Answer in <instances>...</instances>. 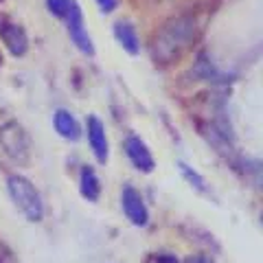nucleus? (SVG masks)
I'll list each match as a JSON object with an SVG mask.
<instances>
[{
	"label": "nucleus",
	"instance_id": "nucleus-18",
	"mask_svg": "<svg viewBox=\"0 0 263 263\" xmlns=\"http://www.w3.org/2000/svg\"><path fill=\"white\" fill-rule=\"evenodd\" d=\"M0 66H3V55H0Z\"/></svg>",
	"mask_w": 263,
	"mask_h": 263
},
{
	"label": "nucleus",
	"instance_id": "nucleus-3",
	"mask_svg": "<svg viewBox=\"0 0 263 263\" xmlns=\"http://www.w3.org/2000/svg\"><path fill=\"white\" fill-rule=\"evenodd\" d=\"M0 147L13 160L27 162L31 158V138L18 121H9L0 127Z\"/></svg>",
	"mask_w": 263,
	"mask_h": 263
},
{
	"label": "nucleus",
	"instance_id": "nucleus-8",
	"mask_svg": "<svg viewBox=\"0 0 263 263\" xmlns=\"http://www.w3.org/2000/svg\"><path fill=\"white\" fill-rule=\"evenodd\" d=\"M86 134H88L90 149H92L97 162L105 164L108 162V156H110V143H108V134H105L103 121L99 119L97 114H90L86 119Z\"/></svg>",
	"mask_w": 263,
	"mask_h": 263
},
{
	"label": "nucleus",
	"instance_id": "nucleus-14",
	"mask_svg": "<svg viewBox=\"0 0 263 263\" xmlns=\"http://www.w3.org/2000/svg\"><path fill=\"white\" fill-rule=\"evenodd\" d=\"M72 3L75 0H46V7H48V11H51L55 18H64L66 13H68V9L72 7Z\"/></svg>",
	"mask_w": 263,
	"mask_h": 263
},
{
	"label": "nucleus",
	"instance_id": "nucleus-13",
	"mask_svg": "<svg viewBox=\"0 0 263 263\" xmlns=\"http://www.w3.org/2000/svg\"><path fill=\"white\" fill-rule=\"evenodd\" d=\"M195 72L200 75V79L217 81V84H219V81H224V79H226L224 72H219V70L215 68V66L211 64V60H209V57L204 55V53L200 55V60H197V64H195Z\"/></svg>",
	"mask_w": 263,
	"mask_h": 263
},
{
	"label": "nucleus",
	"instance_id": "nucleus-11",
	"mask_svg": "<svg viewBox=\"0 0 263 263\" xmlns=\"http://www.w3.org/2000/svg\"><path fill=\"white\" fill-rule=\"evenodd\" d=\"M79 193L88 202H97L101 197V180L95 174V169L88 167V164L81 167V174H79Z\"/></svg>",
	"mask_w": 263,
	"mask_h": 263
},
{
	"label": "nucleus",
	"instance_id": "nucleus-2",
	"mask_svg": "<svg viewBox=\"0 0 263 263\" xmlns=\"http://www.w3.org/2000/svg\"><path fill=\"white\" fill-rule=\"evenodd\" d=\"M7 191L18 209L29 221H42L44 219V200L35 184L29 178L13 174L7 178Z\"/></svg>",
	"mask_w": 263,
	"mask_h": 263
},
{
	"label": "nucleus",
	"instance_id": "nucleus-10",
	"mask_svg": "<svg viewBox=\"0 0 263 263\" xmlns=\"http://www.w3.org/2000/svg\"><path fill=\"white\" fill-rule=\"evenodd\" d=\"M53 127L55 132L60 134L64 141H70V143H77L81 138V125L79 121L75 119V114L66 108H57L53 114Z\"/></svg>",
	"mask_w": 263,
	"mask_h": 263
},
{
	"label": "nucleus",
	"instance_id": "nucleus-7",
	"mask_svg": "<svg viewBox=\"0 0 263 263\" xmlns=\"http://www.w3.org/2000/svg\"><path fill=\"white\" fill-rule=\"evenodd\" d=\"M121 209H123V213H125V217L138 228L147 226V221H149V211H147V206H145L143 195L138 193V189H134L132 184L123 186V191H121Z\"/></svg>",
	"mask_w": 263,
	"mask_h": 263
},
{
	"label": "nucleus",
	"instance_id": "nucleus-15",
	"mask_svg": "<svg viewBox=\"0 0 263 263\" xmlns=\"http://www.w3.org/2000/svg\"><path fill=\"white\" fill-rule=\"evenodd\" d=\"M95 3H97L99 11H101L103 15H110V13L121 5V0H95Z\"/></svg>",
	"mask_w": 263,
	"mask_h": 263
},
{
	"label": "nucleus",
	"instance_id": "nucleus-6",
	"mask_svg": "<svg viewBox=\"0 0 263 263\" xmlns=\"http://www.w3.org/2000/svg\"><path fill=\"white\" fill-rule=\"evenodd\" d=\"M123 149H125L127 160L132 162V167H134L136 171H141V174H152V171L156 169L154 154L138 134H127L125 143H123Z\"/></svg>",
	"mask_w": 263,
	"mask_h": 263
},
{
	"label": "nucleus",
	"instance_id": "nucleus-17",
	"mask_svg": "<svg viewBox=\"0 0 263 263\" xmlns=\"http://www.w3.org/2000/svg\"><path fill=\"white\" fill-rule=\"evenodd\" d=\"M186 263H206V259H204L202 254H197V257H191V259H186Z\"/></svg>",
	"mask_w": 263,
	"mask_h": 263
},
{
	"label": "nucleus",
	"instance_id": "nucleus-4",
	"mask_svg": "<svg viewBox=\"0 0 263 263\" xmlns=\"http://www.w3.org/2000/svg\"><path fill=\"white\" fill-rule=\"evenodd\" d=\"M64 24H66V31H68V37L70 42L77 46L79 53H84L86 57H92L95 55V44H92V37H90V33L86 29V18H84V9H81V5L72 3V7L68 9V13L64 15Z\"/></svg>",
	"mask_w": 263,
	"mask_h": 263
},
{
	"label": "nucleus",
	"instance_id": "nucleus-1",
	"mask_svg": "<svg viewBox=\"0 0 263 263\" xmlns=\"http://www.w3.org/2000/svg\"><path fill=\"white\" fill-rule=\"evenodd\" d=\"M195 35H197V20L191 13L176 15V18L162 22L158 31L154 33L149 44V53L154 62L158 66H171L180 62V57L195 42Z\"/></svg>",
	"mask_w": 263,
	"mask_h": 263
},
{
	"label": "nucleus",
	"instance_id": "nucleus-12",
	"mask_svg": "<svg viewBox=\"0 0 263 263\" xmlns=\"http://www.w3.org/2000/svg\"><path fill=\"white\" fill-rule=\"evenodd\" d=\"M178 171H180V176H182L186 180V184H191L195 191H200V193H209V182H206V178L200 176L197 171L191 167V164H186V162H178Z\"/></svg>",
	"mask_w": 263,
	"mask_h": 263
},
{
	"label": "nucleus",
	"instance_id": "nucleus-9",
	"mask_svg": "<svg viewBox=\"0 0 263 263\" xmlns=\"http://www.w3.org/2000/svg\"><path fill=\"white\" fill-rule=\"evenodd\" d=\"M112 35L127 55H132V57L141 55V37H138L136 27L129 20H117L114 22L112 24Z\"/></svg>",
	"mask_w": 263,
	"mask_h": 263
},
{
	"label": "nucleus",
	"instance_id": "nucleus-16",
	"mask_svg": "<svg viewBox=\"0 0 263 263\" xmlns=\"http://www.w3.org/2000/svg\"><path fill=\"white\" fill-rule=\"evenodd\" d=\"M154 263H180V259L174 257V254H158V257L154 259Z\"/></svg>",
	"mask_w": 263,
	"mask_h": 263
},
{
	"label": "nucleus",
	"instance_id": "nucleus-5",
	"mask_svg": "<svg viewBox=\"0 0 263 263\" xmlns=\"http://www.w3.org/2000/svg\"><path fill=\"white\" fill-rule=\"evenodd\" d=\"M0 40L13 57H22L29 51V35L20 22H15L11 15L0 13Z\"/></svg>",
	"mask_w": 263,
	"mask_h": 263
}]
</instances>
